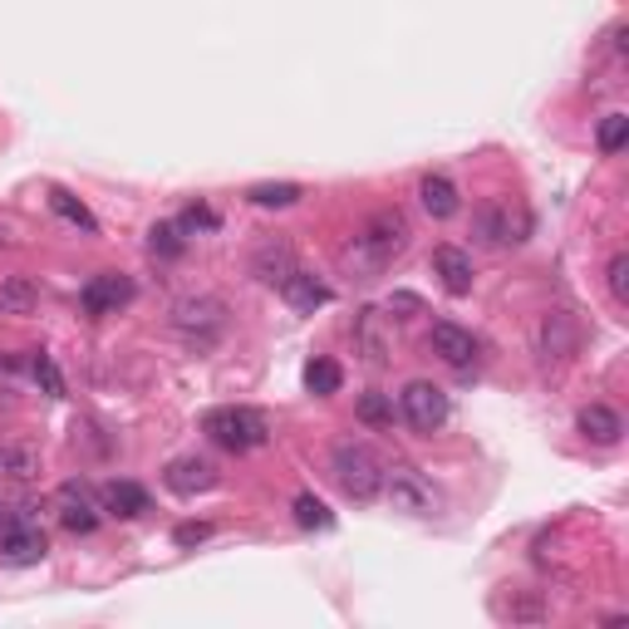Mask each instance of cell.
<instances>
[{
    "label": "cell",
    "mask_w": 629,
    "mask_h": 629,
    "mask_svg": "<svg viewBox=\"0 0 629 629\" xmlns=\"http://www.w3.org/2000/svg\"><path fill=\"white\" fill-rule=\"evenodd\" d=\"M580 349V324H575V314L570 310H546L541 314V324H536V354H541V364H566L570 354Z\"/></svg>",
    "instance_id": "obj_7"
},
{
    "label": "cell",
    "mask_w": 629,
    "mask_h": 629,
    "mask_svg": "<svg viewBox=\"0 0 629 629\" xmlns=\"http://www.w3.org/2000/svg\"><path fill=\"white\" fill-rule=\"evenodd\" d=\"M295 521H300L305 531H330L334 526V511L324 507L314 491H300V497H295Z\"/></svg>",
    "instance_id": "obj_25"
},
{
    "label": "cell",
    "mask_w": 629,
    "mask_h": 629,
    "mask_svg": "<svg viewBox=\"0 0 629 629\" xmlns=\"http://www.w3.org/2000/svg\"><path fill=\"white\" fill-rule=\"evenodd\" d=\"M202 432L226 452H251L271 438V418H265L261 408H246V403H226V408L206 413Z\"/></svg>",
    "instance_id": "obj_3"
},
{
    "label": "cell",
    "mask_w": 629,
    "mask_h": 629,
    "mask_svg": "<svg viewBox=\"0 0 629 629\" xmlns=\"http://www.w3.org/2000/svg\"><path fill=\"white\" fill-rule=\"evenodd\" d=\"M281 295H285V305H290V310H300V314H314L320 305H330V285H324L320 275L300 271V265H295V271L281 281Z\"/></svg>",
    "instance_id": "obj_14"
},
{
    "label": "cell",
    "mask_w": 629,
    "mask_h": 629,
    "mask_svg": "<svg viewBox=\"0 0 629 629\" xmlns=\"http://www.w3.org/2000/svg\"><path fill=\"white\" fill-rule=\"evenodd\" d=\"M133 300V281L118 271H104L94 275V281H84V290H79V305H84V314H114L118 305Z\"/></svg>",
    "instance_id": "obj_9"
},
{
    "label": "cell",
    "mask_w": 629,
    "mask_h": 629,
    "mask_svg": "<svg viewBox=\"0 0 629 629\" xmlns=\"http://www.w3.org/2000/svg\"><path fill=\"white\" fill-rule=\"evenodd\" d=\"M290 271H295V251H290V241H281V236H265V241L251 251V275H256V281L281 285Z\"/></svg>",
    "instance_id": "obj_13"
},
{
    "label": "cell",
    "mask_w": 629,
    "mask_h": 629,
    "mask_svg": "<svg viewBox=\"0 0 629 629\" xmlns=\"http://www.w3.org/2000/svg\"><path fill=\"white\" fill-rule=\"evenodd\" d=\"M55 501H59V521H64V531L88 536V531L98 526V501H94V491H88L84 482H64Z\"/></svg>",
    "instance_id": "obj_11"
},
{
    "label": "cell",
    "mask_w": 629,
    "mask_h": 629,
    "mask_svg": "<svg viewBox=\"0 0 629 629\" xmlns=\"http://www.w3.org/2000/svg\"><path fill=\"white\" fill-rule=\"evenodd\" d=\"M340 383H344V373H340V364L334 359H310L305 364V389L310 393H320V399H330V393H340Z\"/></svg>",
    "instance_id": "obj_21"
},
{
    "label": "cell",
    "mask_w": 629,
    "mask_h": 629,
    "mask_svg": "<svg viewBox=\"0 0 629 629\" xmlns=\"http://www.w3.org/2000/svg\"><path fill=\"white\" fill-rule=\"evenodd\" d=\"M595 143H600V153H609V157H615L619 147L629 143V114H605V118H600V128H595Z\"/></svg>",
    "instance_id": "obj_26"
},
{
    "label": "cell",
    "mask_w": 629,
    "mask_h": 629,
    "mask_svg": "<svg viewBox=\"0 0 629 629\" xmlns=\"http://www.w3.org/2000/svg\"><path fill=\"white\" fill-rule=\"evenodd\" d=\"M497 615L501 619H517V625H541V619H546V605H541L536 595H526V590H521V595H511V600H497Z\"/></svg>",
    "instance_id": "obj_24"
},
{
    "label": "cell",
    "mask_w": 629,
    "mask_h": 629,
    "mask_svg": "<svg viewBox=\"0 0 629 629\" xmlns=\"http://www.w3.org/2000/svg\"><path fill=\"white\" fill-rule=\"evenodd\" d=\"M104 511H114V517H143L147 511V491L138 487V482H128V477H114V482H104Z\"/></svg>",
    "instance_id": "obj_18"
},
{
    "label": "cell",
    "mask_w": 629,
    "mask_h": 629,
    "mask_svg": "<svg viewBox=\"0 0 629 629\" xmlns=\"http://www.w3.org/2000/svg\"><path fill=\"white\" fill-rule=\"evenodd\" d=\"M383 491H389L393 511H408V517H432L438 511V497L423 482V472L413 467H383Z\"/></svg>",
    "instance_id": "obj_8"
},
{
    "label": "cell",
    "mask_w": 629,
    "mask_h": 629,
    "mask_svg": "<svg viewBox=\"0 0 629 629\" xmlns=\"http://www.w3.org/2000/svg\"><path fill=\"white\" fill-rule=\"evenodd\" d=\"M39 305V285L29 275H10L0 285V314H29Z\"/></svg>",
    "instance_id": "obj_20"
},
{
    "label": "cell",
    "mask_w": 629,
    "mask_h": 629,
    "mask_svg": "<svg viewBox=\"0 0 629 629\" xmlns=\"http://www.w3.org/2000/svg\"><path fill=\"white\" fill-rule=\"evenodd\" d=\"M29 369H35V379L45 383L49 393H64V383H59V369H55V359H49V354H35V359H29Z\"/></svg>",
    "instance_id": "obj_30"
},
{
    "label": "cell",
    "mask_w": 629,
    "mask_h": 629,
    "mask_svg": "<svg viewBox=\"0 0 629 629\" xmlns=\"http://www.w3.org/2000/svg\"><path fill=\"white\" fill-rule=\"evenodd\" d=\"M173 334L192 349H212L226 334V305L216 295H187V300L173 305Z\"/></svg>",
    "instance_id": "obj_4"
},
{
    "label": "cell",
    "mask_w": 629,
    "mask_h": 629,
    "mask_svg": "<svg viewBox=\"0 0 629 629\" xmlns=\"http://www.w3.org/2000/svg\"><path fill=\"white\" fill-rule=\"evenodd\" d=\"M403 246H408V222H403V212L383 206V212H373L369 222H364L359 232L344 241L340 265L354 275V281H373V275H379L393 256H403Z\"/></svg>",
    "instance_id": "obj_1"
},
{
    "label": "cell",
    "mask_w": 629,
    "mask_h": 629,
    "mask_svg": "<svg viewBox=\"0 0 629 629\" xmlns=\"http://www.w3.org/2000/svg\"><path fill=\"white\" fill-rule=\"evenodd\" d=\"M177 226H182V232H212V226H216V212H212V206H187Z\"/></svg>",
    "instance_id": "obj_32"
},
{
    "label": "cell",
    "mask_w": 629,
    "mask_h": 629,
    "mask_svg": "<svg viewBox=\"0 0 629 629\" xmlns=\"http://www.w3.org/2000/svg\"><path fill=\"white\" fill-rule=\"evenodd\" d=\"M418 197H423V206H428V216H438V222H448V216L462 206L458 187H452L442 173H428V177H423V182H418Z\"/></svg>",
    "instance_id": "obj_19"
},
{
    "label": "cell",
    "mask_w": 629,
    "mask_h": 629,
    "mask_svg": "<svg viewBox=\"0 0 629 629\" xmlns=\"http://www.w3.org/2000/svg\"><path fill=\"white\" fill-rule=\"evenodd\" d=\"M330 477L340 482V491L349 501H373L383 491V462L369 442L344 438V442H334V452H330Z\"/></svg>",
    "instance_id": "obj_2"
},
{
    "label": "cell",
    "mask_w": 629,
    "mask_h": 629,
    "mask_svg": "<svg viewBox=\"0 0 629 629\" xmlns=\"http://www.w3.org/2000/svg\"><path fill=\"white\" fill-rule=\"evenodd\" d=\"M575 428L585 432L590 442H600V448H615V442L625 438V418H619L609 403H585V408L575 413Z\"/></svg>",
    "instance_id": "obj_15"
},
{
    "label": "cell",
    "mask_w": 629,
    "mask_h": 629,
    "mask_svg": "<svg viewBox=\"0 0 629 629\" xmlns=\"http://www.w3.org/2000/svg\"><path fill=\"white\" fill-rule=\"evenodd\" d=\"M359 423H369V428H383V423H393V408L383 393H364L359 399Z\"/></svg>",
    "instance_id": "obj_29"
},
{
    "label": "cell",
    "mask_w": 629,
    "mask_h": 629,
    "mask_svg": "<svg viewBox=\"0 0 629 629\" xmlns=\"http://www.w3.org/2000/svg\"><path fill=\"white\" fill-rule=\"evenodd\" d=\"M399 413L413 432H438L442 423H448V393L428 379H413V383H403V393H399Z\"/></svg>",
    "instance_id": "obj_6"
},
{
    "label": "cell",
    "mask_w": 629,
    "mask_h": 629,
    "mask_svg": "<svg viewBox=\"0 0 629 629\" xmlns=\"http://www.w3.org/2000/svg\"><path fill=\"white\" fill-rule=\"evenodd\" d=\"M5 511H10V507H0V517H5Z\"/></svg>",
    "instance_id": "obj_34"
},
{
    "label": "cell",
    "mask_w": 629,
    "mask_h": 629,
    "mask_svg": "<svg viewBox=\"0 0 629 629\" xmlns=\"http://www.w3.org/2000/svg\"><path fill=\"white\" fill-rule=\"evenodd\" d=\"M246 197H251L256 206H290V202H300V187L295 182H256Z\"/></svg>",
    "instance_id": "obj_27"
},
{
    "label": "cell",
    "mask_w": 629,
    "mask_h": 629,
    "mask_svg": "<svg viewBox=\"0 0 629 629\" xmlns=\"http://www.w3.org/2000/svg\"><path fill=\"white\" fill-rule=\"evenodd\" d=\"M29 467H35V458H29V452L0 448V472H10V477H29Z\"/></svg>",
    "instance_id": "obj_31"
},
{
    "label": "cell",
    "mask_w": 629,
    "mask_h": 629,
    "mask_svg": "<svg viewBox=\"0 0 629 629\" xmlns=\"http://www.w3.org/2000/svg\"><path fill=\"white\" fill-rule=\"evenodd\" d=\"M202 536H206V526H192V521L177 526V541H182V546H192V541H202Z\"/></svg>",
    "instance_id": "obj_33"
},
{
    "label": "cell",
    "mask_w": 629,
    "mask_h": 629,
    "mask_svg": "<svg viewBox=\"0 0 629 629\" xmlns=\"http://www.w3.org/2000/svg\"><path fill=\"white\" fill-rule=\"evenodd\" d=\"M428 344H432V354H438L442 364H452V369H467V364L477 359V340H472V330H462V324H452V320L432 324Z\"/></svg>",
    "instance_id": "obj_12"
},
{
    "label": "cell",
    "mask_w": 629,
    "mask_h": 629,
    "mask_svg": "<svg viewBox=\"0 0 629 629\" xmlns=\"http://www.w3.org/2000/svg\"><path fill=\"white\" fill-rule=\"evenodd\" d=\"M167 491H177V497H197V491H212L216 482H222V472H216V462L206 458H173L163 472Z\"/></svg>",
    "instance_id": "obj_10"
},
{
    "label": "cell",
    "mask_w": 629,
    "mask_h": 629,
    "mask_svg": "<svg viewBox=\"0 0 629 629\" xmlns=\"http://www.w3.org/2000/svg\"><path fill=\"white\" fill-rule=\"evenodd\" d=\"M45 550H49L45 526H39L29 511H5V517H0V556H5L10 566H35Z\"/></svg>",
    "instance_id": "obj_5"
},
{
    "label": "cell",
    "mask_w": 629,
    "mask_h": 629,
    "mask_svg": "<svg viewBox=\"0 0 629 629\" xmlns=\"http://www.w3.org/2000/svg\"><path fill=\"white\" fill-rule=\"evenodd\" d=\"M432 275L442 281L448 295H467L472 290V256L458 251V246H438V251H432Z\"/></svg>",
    "instance_id": "obj_16"
},
{
    "label": "cell",
    "mask_w": 629,
    "mask_h": 629,
    "mask_svg": "<svg viewBox=\"0 0 629 629\" xmlns=\"http://www.w3.org/2000/svg\"><path fill=\"white\" fill-rule=\"evenodd\" d=\"M605 285H609V295H615V305H629V256H625V251L609 256Z\"/></svg>",
    "instance_id": "obj_28"
},
{
    "label": "cell",
    "mask_w": 629,
    "mask_h": 629,
    "mask_svg": "<svg viewBox=\"0 0 629 629\" xmlns=\"http://www.w3.org/2000/svg\"><path fill=\"white\" fill-rule=\"evenodd\" d=\"M147 251L163 256V261H177V256L187 251V232L177 222H157L153 232H147Z\"/></svg>",
    "instance_id": "obj_22"
},
{
    "label": "cell",
    "mask_w": 629,
    "mask_h": 629,
    "mask_svg": "<svg viewBox=\"0 0 629 629\" xmlns=\"http://www.w3.org/2000/svg\"><path fill=\"white\" fill-rule=\"evenodd\" d=\"M49 206H55V212H59V216H64V222H69V226H79V232H88V236H94V232H98L94 212H88V206H84V202H79V197H69V192H64V187H55V192H49Z\"/></svg>",
    "instance_id": "obj_23"
},
{
    "label": "cell",
    "mask_w": 629,
    "mask_h": 629,
    "mask_svg": "<svg viewBox=\"0 0 629 629\" xmlns=\"http://www.w3.org/2000/svg\"><path fill=\"white\" fill-rule=\"evenodd\" d=\"M477 236L487 246H511V241H521V222H511L507 202H487V206H477Z\"/></svg>",
    "instance_id": "obj_17"
}]
</instances>
